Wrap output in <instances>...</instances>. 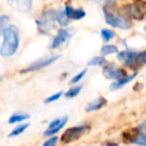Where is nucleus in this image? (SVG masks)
Instances as JSON below:
<instances>
[{"mask_svg": "<svg viewBox=\"0 0 146 146\" xmlns=\"http://www.w3.org/2000/svg\"><path fill=\"white\" fill-rule=\"evenodd\" d=\"M3 42L0 48V55L10 57L15 54L19 46V32L14 25H9L3 29Z\"/></svg>", "mask_w": 146, "mask_h": 146, "instance_id": "f257e3e1", "label": "nucleus"}, {"mask_svg": "<svg viewBox=\"0 0 146 146\" xmlns=\"http://www.w3.org/2000/svg\"><path fill=\"white\" fill-rule=\"evenodd\" d=\"M104 18L105 22L108 25H111L112 27H115L118 29H129L131 27L132 23L125 15H123L119 10L113 8L111 6V3H106L103 8Z\"/></svg>", "mask_w": 146, "mask_h": 146, "instance_id": "f03ea898", "label": "nucleus"}, {"mask_svg": "<svg viewBox=\"0 0 146 146\" xmlns=\"http://www.w3.org/2000/svg\"><path fill=\"white\" fill-rule=\"evenodd\" d=\"M57 11L54 9H49L42 13L41 17L36 21L38 29L43 34H48L51 29L54 28V24L56 22Z\"/></svg>", "mask_w": 146, "mask_h": 146, "instance_id": "7ed1b4c3", "label": "nucleus"}, {"mask_svg": "<svg viewBox=\"0 0 146 146\" xmlns=\"http://www.w3.org/2000/svg\"><path fill=\"white\" fill-rule=\"evenodd\" d=\"M124 11L127 15L135 20H142L146 16V1L135 0L132 3L124 6Z\"/></svg>", "mask_w": 146, "mask_h": 146, "instance_id": "20e7f679", "label": "nucleus"}, {"mask_svg": "<svg viewBox=\"0 0 146 146\" xmlns=\"http://www.w3.org/2000/svg\"><path fill=\"white\" fill-rule=\"evenodd\" d=\"M88 128H89L88 125H80V126H74V127L68 128V129L65 130L64 133L61 136V141L63 143H70V142L75 141Z\"/></svg>", "mask_w": 146, "mask_h": 146, "instance_id": "39448f33", "label": "nucleus"}, {"mask_svg": "<svg viewBox=\"0 0 146 146\" xmlns=\"http://www.w3.org/2000/svg\"><path fill=\"white\" fill-rule=\"evenodd\" d=\"M60 57V55H54V56H49V57H45V58H42L40 60H37L36 62L30 64L28 67H26L25 69L21 70V73H30V72H34V71L40 70L42 68H45V67L51 65L53 62L57 60V59Z\"/></svg>", "mask_w": 146, "mask_h": 146, "instance_id": "423d86ee", "label": "nucleus"}, {"mask_svg": "<svg viewBox=\"0 0 146 146\" xmlns=\"http://www.w3.org/2000/svg\"><path fill=\"white\" fill-rule=\"evenodd\" d=\"M103 75L105 76L107 79H112L118 81V80L122 79V78L126 77L127 74H126V71L123 68H120L115 65H105L103 67Z\"/></svg>", "mask_w": 146, "mask_h": 146, "instance_id": "0eeeda50", "label": "nucleus"}, {"mask_svg": "<svg viewBox=\"0 0 146 146\" xmlns=\"http://www.w3.org/2000/svg\"><path fill=\"white\" fill-rule=\"evenodd\" d=\"M137 56L138 52L134 50H123L118 52L117 59L122 65L127 67H131L136 65L137 63Z\"/></svg>", "mask_w": 146, "mask_h": 146, "instance_id": "6e6552de", "label": "nucleus"}, {"mask_svg": "<svg viewBox=\"0 0 146 146\" xmlns=\"http://www.w3.org/2000/svg\"><path fill=\"white\" fill-rule=\"evenodd\" d=\"M68 117L67 116H63L60 118H56V119L52 120L50 122V124L48 125V127L46 128V130L44 131L45 136H52L54 134H56L59 130H61L67 123Z\"/></svg>", "mask_w": 146, "mask_h": 146, "instance_id": "1a4fd4ad", "label": "nucleus"}, {"mask_svg": "<svg viewBox=\"0 0 146 146\" xmlns=\"http://www.w3.org/2000/svg\"><path fill=\"white\" fill-rule=\"evenodd\" d=\"M14 10L21 13H27L32 6V0H6Z\"/></svg>", "mask_w": 146, "mask_h": 146, "instance_id": "9d476101", "label": "nucleus"}, {"mask_svg": "<svg viewBox=\"0 0 146 146\" xmlns=\"http://www.w3.org/2000/svg\"><path fill=\"white\" fill-rule=\"evenodd\" d=\"M65 15L69 20H80L86 16V12L83 9L80 8H73L70 5H66L64 9Z\"/></svg>", "mask_w": 146, "mask_h": 146, "instance_id": "9b49d317", "label": "nucleus"}, {"mask_svg": "<svg viewBox=\"0 0 146 146\" xmlns=\"http://www.w3.org/2000/svg\"><path fill=\"white\" fill-rule=\"evenodd\" d=\"M69 33L67 30L65 29H59L58 32H57L56 36L54 37L52 41V44H51V48L52 49H55V48H58L59 46L63 44L64 42H66L67 39L69 38Z\"/></svg>", "mask_w": 146, "mask_h": 146, "instance_id": "f8f14e48", "label": "nucleus"}, {"mask_svg": "<svg viewBox=\"0 0 146 146\" xmlns=\"http://www.w3.org/2000/svg\"><path fill=\"white\" fill-rule=\"evenodd\" d=\"M106 103H107V100H106L104 97H102V96H99V97L95 98L93 101H91L90 103H88L87 105H86L85 110L87 112L97 111V110L101 109L103 106H105Z\"/></svg>", "mask_w": 146, "mask_h": 146, "instance_id": "ddd939ff", "label": "nucleus"}, {"mask_svg": "<svg viewBox=\"0 0 146 146\" xmlns=\"http://www.w3.org/2000/svg\"><path fill=\"white\" fill-rule=\"evenodd\" d=\"M136 76H137V73H133V74H131V75L126 76V77L122 78V79L118 80V81H114L113 83L110 85V89H111V90L119 89V88H121L122 86L126 85V84H128L130 81H132V80H133Z\"/></svg>", "mask_w": 146, "mask_h": 146, "instance_id": "4468645a", "label": "nucleus"}, {"mask_svg": "<svg viewBox=\"0 0 146 146\" xmlns=\"http://www.w3.org/2000/svg\"><path fill=\"white\" fill-rule=\"evenodd\" d=\"M130 142L138 146H146V133H139L132 136Z\"/></svg>", "mask_w": 146, "mask_h": 146, "instance_id": "2eb2a0df", "label": "nucleus"}, {"mask_svg": "<svg viewBox=\"0 0 146 146\" xmlns=\"http://www.w3.org/2000/svg\"><path fill=\"white\" fill-rule=\"evenodd\" d=\"M29 115L26 113H15L9 118L8 122L9 124H14V123H18V122L24 121V120L28 119Z\"/></svg>", "mask_w": 146, "mask_h": 146, "instance_id": "dca6fc26", "label": "nucleus"}, {"mask_svg": "<svg viewBox=\"0 0 146 146\" xmlns=\"http://www.w3.org/2000/svg\"><path fill=\"white\" fill-rule=\"evenodd\" d=\"M28 126H29V123H23V124L18 125L17 127H15L14 129L10 132V134H9V137H15V136L20 135L21 133H23V132H24L25 130L28 128Z\"/></svg>", "mask_w": 146, "mask_h": 146, "instance_id": "f3484780", "label": "nucleus"}, {"mask_svg": "<svg viewBox=\"0 0 146 146\" xmlns=\"http://www.w3.org/2000/svg\"><path fill=\"white\" fill-rule=\"evenodd\" d=\"M81 89H82V86L81 85L71 87L70 89H68L66 92H65V97L68 98V99H70V98H74L75 96H77L78 94L80 93Z\"/></svg>", "mask_w": 146, "mask_h": 146, "instance_id": "a211bd4d", "label": "nucleus"}, {"mask_svg": "<svg viewBox=\"0 0 146 146\" xmlns=\"http://www.w3.org/2000/svg\"><path fill=\"white\" fill-rule=\"evenodd\" d=\"M119 52L118 50V47L115 45H104L101 48V54L102 55H109V54H113V53H117Z\"/></svg>", "mask_w": 146, "mask_h": 146, "instance_id": "6ab92c4d", "label": "nucleus"}, {"mask_svg": "<svg viewBox=\"0 0 146 146\" xmlns=\"http://www.w3.org/2000/svg\"><path fill=\"white\" fill-rule=\"evenodd\" d=\"M56 21L59 23V25L61 26H66L68 24L69 19L67 18V16L65 15V12L62 10L57 11V16H56Z\"/></svg>", "mask_w": 146, "mask_h": 146, "instance_id": "aec40b11", "label": "nucleus"}, {"mask_svg": "<svg viewBox=\"0 0 146 146\" xmlns=\"http://www.w3.org/2000/svg\"><path fill=\"white\" fill-rule=\"evenodd\" d=\"M101 37L105 42H108V41H110L115 37V32L110 30V29L104 28L101 30Z\"/></svg>", "mask_w": 146, "mask_h": 146, "instance_id": "412c9836", "label": "nucleus"}, {"mask_svg": "<svg viewBox=\"0 0 146 146\" xmlns=\"http://www.w3.org/2000/svg\"><path fill=\"white\" fill-rule=\"evenodd\" d=\"M106 63V59L103 56H95L89 60L88 65L89 66H102Z\"/></svg>", "mask_w": 146, "mask_h": 146, "instance_id": "4be33fe9", "label": "nucleus"}, {"mask_svg": "<svg viewBox=\"0 0 146 146\" xmlns=\"http://www.w3.org/2000/svg\"><path fill=\"white\" fill-rule=\"evenodd\" d=\"M86 72H87V69H83L82 71H80L78 74H76L74 77L71 79V81H70V84H76L77 82H79L80 80L82 79V78L85 76V74H86Z\"/></svg>", "mask_w": 146, "mask_h": 146, "instance_id": "5701e85b", "label": "nucleus"}, {"mask_svg": "<svg viewBox=\"0 0 146 146\" xmlns=\"http://www.w3.org/2000/svg\"><path fill=\"white\" fill-rule=\"evenodd\" d=\"M58 140H59L58 136H51L48 140H46V141L42 144V146H56Z\"/></svg>", "mask_w": 146, "mask_h": 146, "instance_id": "b1692460", "label": "nucleus"}, {"mask_svg": "<svg viewBox=\"0 0 146 146\" xmlns=\"http://www.w3.org/2000/svg\"><path fill=\"white\" fill-rule=\"evenodd\" d=\"M62 94H63L62 91H59V92H57V93L53 94V95H50L49 97H47L46 99H45V103H51V102L56 101V100H58L59 98L62 96Z\"/></svg>", "mask_w": 146, "mask_h": 146, "instance_id": "393cba45", "label": "nucleus"}, {"mask_svg": "<svg viewBox=\"0 0 146 146\" xmlns=\"http://www.w3.org/2000/svg\"><path fill=\"white\" fill-rule=\"evenodd\" d=\"M143 64H146V51L138 53V56H137V63H136V65H143Z\"/></svg>", "mask_w": 146, "mask_h": 146, "instance_id": "a878e982", "label": "nucleus"}, {"mask_svg": "<svg viewBox=\"0 0 146 146\" xmlns=\"http://www.w3.org/2000/svg\"><path fill=\"white\" fill-rule=\"evenodd\" d=\"M8 21H9L8 16H6V15H2V16H0V32L3 31V28H4V26L7 24Z\"/></svg>", "mask_w": 146, "mask_h": 146, "instance_id": "bb28decb", "label": "nucleus"}, {"mask_svg": "<svg viewBox=\"0 0 146 146\" xmlns=\"http://www.w3.org/2000/svg\"><path fill=\"white\" fill-rule=\"evenodd\" d=\"M101 2H105V3H112V2H115L117 0H100Z\"/></svg>", "mask_w": 146, "mask_h": 146, "instance_id": "cd10ccee", "label": "nucleus"}, {"mask_svg": "<svg viewBox=\"0 0 146 146\" xmlns=\"http://www.w3.org/2000/svg\"><path fill=\"white\" fill-rule=\"evenodd\" d=\"M144 30H145V32H146V26H145V28H144Z\"/></svg>", "mask_w": 146, "mask_h": 146, "instance_id": "c85d7f7f", "label": "nucleus"}]
</instances>
